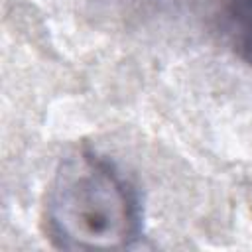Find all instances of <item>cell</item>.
I'll return each instance as SVG.
<instances>
[{"mask_svg":"<svg viewBox=\"0 0 252 252\" xmlns=\"http://www.w3.org/2000/svg\"><path fill=\"white\" fill-rule=\"evenodd\" d=\"M215 16L228 47L252 69V0H217Z\"/></svg>","mask_w":252,"mask_h":252,"instance_id":"obj_2","label":"cell"},{"mask_svg":"<svg viewBox=\"0 0 252 252\" xmlns=\"http://www.w3.org/2000/svg\"><path fill=\"white\" fill-rule=\"evenodd\" d=\"M43 228L63 250H122L144 232L136 187L106 156L79 148L57 165L43 201Z\"/></svg>","mask_w":252,"mask_h":252,"instance_id":"obj_1","label":"cell"}]
</instances>
